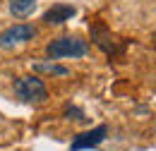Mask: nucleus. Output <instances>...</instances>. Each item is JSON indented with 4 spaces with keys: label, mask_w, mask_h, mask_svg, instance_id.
I'll use <instances>...</instances> for the list:
<instances>
[{
    "label": "nucleus",
    "mask_w": 156,
    "mask_h": 151,
    "mask_svg": "<svg viewBox=\"0 0 156 151\" xmlns=\"http://www.w3.org/2000/svg\"><path fill=\"white\" fill-rule=\"evenodd\" d=\"M15 94L22 103H31V106H39L48 101V89L43 84V79L29 75V77H17L15 79Z\"/></svg>",
    "instance_id": "nucleus-1"
},
{
    "label": "nucleus",
    "mask_w": 156,
    "mask_h": 151,
    "mask_svg": "<svg viewBox=\"0 0 156 151\" xmlns=\"http://www.w3.org/2000/svg\"><path fill=\"white\" fill-rule=\"evenodd\" d=\"M75 15H77V10H75L72 5H67V2H55L51 10L43 12V22L53 26V24H62V22L72 19Z\"/></svg>",
    "instance_id": "nucleus-6"
},
{
    "label": "nucleus",
    "mask_w": 156,
    "mask_h": 151,
    "mask_svg": "<svg viewBox=\"0 0 156 151\" xmlns=\"http://www.w3.org/2000/svg\"><path fill=\"white\" fill-rule=\"evenodd\" d=\"M34 72H41V75H55V77H67L70 70L65 65H58V62H51V60H41V62H34Z\"/></svg>",
    "instance_id": "nucleus-7"
},
{
    "label": "nucleus",
    "mask_w": 156,
    "mask_h": 151,
    "mask_svg": "<svg viewBox=\"0 0 156 151\" xmlns=\"http://www.w3.org/2000/svg\"><path fill=\"white\" fill-rule=\"evenodd\" d=\"M65 118H67V120H77V122H87L84 111H79L77 106H67V108H65Z\"/></svg>",
    "instance_id": "nucleus-9"
},
{
    "label": "nucleus",
    "mask_w": 156,
    "mask_h": 151,
    "mask_svg": "<svg viewBox=\"0 0 156 151\" xmlns=\"http://www.w3.org/2000/svg\"><path fill=\"white\" fill-rule=\"evenodd\" d=\"M106 134H108V127L106 125H98L94 130H89V132H82L75 137V142L70 144V151H84V149H96L98 144L106 139Z\"/></svg>",
    "instance_id": "nucleus-5"
},
{
    "label": "nucleus",
    "mask_w": 156,
    "mask_h": 151,
    "mask_svg": "<svg viewBox=\"0 0 156 151\" xmlns=\"http://www.w3.org/2000/svg\"><path fill=\"white\" fill-rule=\"evenodd\" d=\"M36 7V0H10V12L17 19H27Z\"/></svg>",
    "instance_id": "nucleus-8"
},
{
    "label": "nucleus",
    "mask_w": 156,
    "mask_h": 151,
    "mask_svg": "<svg viewBox=\"0 0 156 151\" xmlns=\"http://www.w3.org/2000/svg\"><path fill=\"white\" fill-rule=\"evenodd\" d=\"M89 31H91V38L96 41V46L103 48L108 55H118V53L122 51V41H118V38L108 31V26H103L98 19L94 24H89Z\"/></svg>",
    "instance_id": "nucleus-4"
},
{
    "label": "nucleus",
    "mask_w": 156,
    "mask_h": 151,
    "mask_svg": "<svg viewBox=\"0 0 156 151\" xmlns=\"http://www.w3.org/2000/svg\"><path fill=\"white\" fill-rule=\"evenodd\" d=\"M46 53H48L51 60H58V58H84L89 53V43L77 36H60V38H53L46 46Z\"/></svg>",
    "instance_id": "nucleus-2"
},
{
    "label": "nucleus",
    "mask_w": 156,
    "mask_h": 151,
    "mask_svg": "<svg viewBox=\"0 0 156 151\" xmlns=\"http://www.w3.org/2000/svg\"><path fill=\"white\" fill-rule=\"evenodd\" d=\"M36 36V26L31 24H15L5 31H0V48H15L20 43H27Z\"/></svg>",
    "instance_id": "nucleus-3"
}]
</instances>
